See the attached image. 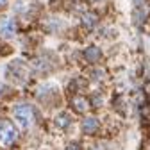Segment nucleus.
<instances>
[{
    "instance_id": "obj_9",
    "label": "nucleus",
    "mask_w": 150,
    "mask_h": 150,
    "mask_svg": "<svg viewBox=\"0 0 150 150\" xmlns=\"http://www.w3.org/2000/svg\"><path fill=\"white\" fill-rule=\"evenodd\" d=\"M82 23H84V27L93 29V27L97 25V16L93 14V13H86V14H84V18H82Z\"/></svg>"
},
{
    "instance_id": "obj_1",
    "label": "nucleus",
    "mask_w": 150,
    "mask_h": 150,
    "mask_svg": "<svg viewBox=\"0 0 150 150\" xmlns=\"http://www.w3.org/2000/svg\"><path fill=\"white\" fill-rule=\"evenodd\" d=\"M14 120L18 123V127L23 129V130H29L34 122H36V111L30 104H18L14 107Z\"/></svg>"
},
{
    "instance_id": "obj_6",
    "label": "nucleus",
    "mask_w": 150,
    "mask_h": 150,
    "mask_svg": "<svg viewBox=\"0 0 150 150\" xmlns=\"http://www.w3.org/2000/svg\"><path fill=\"white\" fill-rule=\"evenodd\" d=\"M73 109L77 111V112H88V107H89V102H88V98H84V97H75L73 98Z\"/></svg>"
},
{
    "instance_id": "obj_10",
    "label": "nucleus",
    "mask_w": 150,
    "mask_h": 150,
    "mask_svg": "<svg viewBox=\"0 0 150 150\" xmlns=\"http://www.w3.org/2000/svg\"><path fill=\"white\" fill-rule=\"evenodd\" d=\"M68 150H79V146H77V145H70Z\"/></svg>"
},
{
    "instance_id": "obj_2",
    "label": "nucleus",
    "mask_w": 150,
    "mask_h": 150,
    "mask_svg": "<svg viewBox=\"0 0 150 150\" xmlns=\"http://www.w3.org/2000/svg\"><path fill=\"white\" fill-rule=\"evenodd\" d=\"M7 77H9L13 82H16V84H23V82L27 81V77H29V68L25 66L23 61H14V63H11V66H9Z\"/></svg>"
},
{
    "instance_id": "obj_7",
    "label": "nucleus",
    "mask_w": 150,
    "mask_h": 150,
    "mask_svg": "<svg viewBox=\"0 0 150 150\" xmlns=\"http://www.w3.org/2000/svg\"><path fill=\"white\" fill-rule=\"evenodd\" d=\"M84 55H86V59H88L89 63H97V61L102 57V52H100L97 47H89V48H86Z\"/></svg>"
},
{
    "instance_id": "obj_11",
    "label": "nucleus",
    "mask_w": 150,
    "mask_h": 150,
    "mask_svg": "<svg viewBox=\"0 0 150 150\" xmlns=\"http://www.w3.org/2000/svg\"><path fill=\"white\" fill-rule=\"evenodd\" d=\"M7 2H9V0H0V7H2V6H6Z\"/></svg>"
},
{
    "instance_id": "obj_5",
    "label": "nucleus",
    "mask_w": 150,
    "mask_h": 150,
    "mask_svg": "<svg viewBox=\"0 0 150 150\" xmlns=\"http://www.w3.org/2000/svg\"><path fill=\"white\" fill-rule=\"evenodd\" d=\"M100 127V123H98V120L95 118V116H88V118H84L82 120V130L86 134H93V132H97V129Z\"/></svg>"
},
{
    "instance_id": "obj_3",
    "label": "nucleus",
    "mask_w": 150,
    "mask_h": 150,
    "mask_svg": "<svg viewBox=\"0 0 150 150\" xmlns=\"http://www.w3.org/2000/svg\"><path fill=\"white\" fill-rule=\"evenodd\" d=\"M16 139V127L9 120H0V143L9 146Z\"/></svg>"
},
{
    "instance_id": "obj_4",
    "label": "nucleus",
    "mask_w": 150,
    "mask_h": 150,
    "mask_svg": "<svg viewBox=\"0 0 150 150\" xmlns=\"http://www.w3.org/2000/svg\"><path fill=\"white\" fill-rule=\"evenodd\" d=\"M16 34V22L11 16L0 18V36L2 38H13Z\"/></svg>"
},
{
    "instance_id": "obj_8",
    "label": "nucleus",
    "mask_w": 150,
    "mask_h": 150,
    "mask_svg": "<svg viewBox=\"0 0 150 150\" xmlns=\"http://www.w3.org/2000/svg\"><path fill=\"white\" fill-rule=\"evenodd\" d=\"M70 122H71V118H70L68 112H61V115L55 118V123H57L59 129H66V127L70 125Z\"/></svg>"
}]
</instances>
